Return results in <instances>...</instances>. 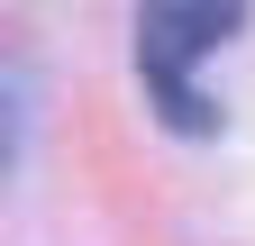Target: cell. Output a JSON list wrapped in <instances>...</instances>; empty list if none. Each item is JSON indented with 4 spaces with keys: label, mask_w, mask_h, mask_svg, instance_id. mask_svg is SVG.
I'll list each match as a JSON object with an SVG mask.
<instances>
[{
    "label": "cell",
    "mask_w": 255,
    "mask_h": 246,
    "mask_svg": "<svg viewBox=\"0 0 255 246\" xmlns=\"http://www.w3.org/2000/svg\"><path fill=\"white\" fill-rule=\"evenodd\" d=\"M228 37H246V9H237V0H155V9H137L146 91H155V110H164L182 137H210V128H219V101L191 82V64L219 55Z\"/></svg>",
    "instance_id": "6da1fadb"
},
{
    "label": "cell",
    "mask_w": 255,
    "mask_h": 246,
    "mask_svg": "<svg viewBox=\"0 0 255 246\" xmlns=\"http://www.w3.org/2000/svg\"><path fill=\"white\" fill-rule=\"evenodd\" d=\"M9 155H18V82L0 73V173H9Z\"/></svg>",
    "instance_id": "7a4b0ae2"
}]
</instances>
